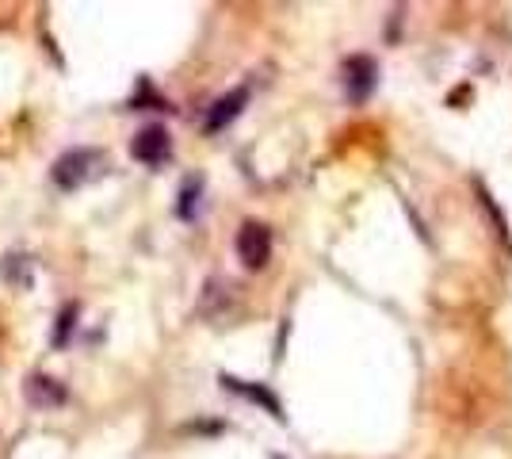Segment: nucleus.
<instances>
[{"mask_svg":"<svg viewBox=\"0 0 512 459\" xmlns=\"http://www.w3.org/2000/svg\"><path fill=\"white\" fill-rule=\"evenodd\" d=\"M199 192H203V180L199 176H192V180H184V192H180V219H192L195 207H199Z\"/></svg>","mask_w":512,"mask_h":459,"instance_id":"nucleus-8","label":"nucleus"},{"mask_svg":"<svg viewBox=\"0 0 512 459\" xmlns=\"http://www.w3.org/2000/svg\"><path fill=\"white\" fill-rule=\"evenodd\" d=\"M375 85H379V66H375V58L356 54V58L344 62V92H348V100L363 104V100L375 92Z\"/></svg>","mask_w":512,"mask_h":459,"instance_id":"nucleus-3","label":"nucleus"},{"mask_svg":"<svg viewBox=\"0 0 512 459\" xmlns=\"http://www.w3.org/2000/svg\"><path fill=\"white\" fill-rule=\"evenodd\" d=\"M276 459H279V456H276Z\"/></svg>","mask_w":512,"mask_h":459,"instance_id":"nucleus-10","label":"nucleus"},{"mask_svg":"<svg viewBox=\"0 0 512 459\" xmlns=\"http://www.w3.org/2000/svg\"><path fill=\"white\" fill-rule=\"evenodd\" d=\"M130 153H134V161H142V165H165L172 153V138L165 127H142V131L134 134V142H130Z\"/></svg>","mask_w":512,"mask_h":459,"instance_id":"nucleus-4","label":"nucleus"},{"mask_svg":"<svg viewBox=\"0 0 512 459\" xmlns=\"http://www.w3.org/2000/svg\"><path fill=\"white\" fill-rule=\"evenodd\" d=\"M237 257L245 268H264L272 257V230L264 222H245L237 230Z\"/></svg>","mask_w":512,"mask_h":459,"instance_id":"nucleus-2","label":"nucleus"},{"mask_svg":"<svg viewBox=\"0 0 512 459\" xmlns=\"http://www.w3.org/2000/svg\"><path fill=\"white\" fill-rule=\"evenodd\" d=\"M104 169H107V161L100 150H69L54 161L50 173H54V184H58V188L73 192V188H81V184H88V180H96Z\"/></svg>","mask_w":512,"mask_h":459,"instance_id":"nucleus-1","label":"nucleus"},{"mask_svg":"<svg viewBox=\"0 0 512 459\" xmlns=\"http://www.w3.org/2000/svg\"><path fill=\"white\" fill-rule=\"evenodd\" d=\"M73 318H77V310H73V306H65L62 318H58V337H54V345H65V337H69V326H73Z\"/></svg>","mask_w":512,"mask_h":459,"instance_id":"nucleus-9","label":"nucleus"},{"mask_svg":"<svg viewBox=\"0 0 512 459\" xmlns=\"http://www.w3.org/2000/svg\"><path fill=\"white\" fill-rule=\"evenodd\" d=\"M23 394H27V402L39 406V410H58V406H65V387L58 379H50V375H31V379L23 383Z\"/></svg>","mask_w":512,"mask_h":459,"instance_id":"nucleus-6","label":"nucleus"},{"mask_svg":"<svg viewBox=\"0 0 512 459\" xmlns=\"http://www.w3.org/2000/svg\"><path fill=\"white\" fill-rule=\"evenodd\" d=\"M249 104V92L245 88H234V92H226V96H218L211 104V111H207V119H203V127H207V134H218L222 127H230L237 115H241V108Z\"/></svg>","mask_w":512,"mask_h":459,"instance_id":"nucleus-5","label":"nucleus"},{"mask_svg":"<svg viewBox=\"0 0 512 459\" xmlns=\"http://www.w3.org/2000/svg\"><path fill=\"white\" fill-rule=\"evenodd\" d=\"M222 387H230V391H237V394H249V398H256V402H264V406H268L276 417H283V414H279V402L264 391V387H245V383H241V379H234V375H222Z\"/></svg>","mask_w":512,"mask_h":459,"instance_id":"nucleus-7","label":"nucleus"}]
</instances>
